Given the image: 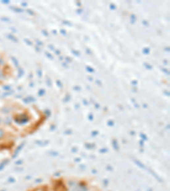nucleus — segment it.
Segmentation results:
<instances>
[{
  "instance_id": "obj_2",
  "label": "nucleus",
  "mask_w": 170,
  "mask_h": 191,
  "mask_svg": "<svg viewBox=\"0 0 170 191\" xmlns=\"http://www.w3.org/2000/svg\"><path fill=\"white\" fill-rule=\"evenodd\" d=\"M2 122H3V119H2V117L0 116V126H1V124H2Z\"/></svg>"
},
{
  "instance_id": "obj_1",
  "label": "nucleus",
  "mask_w": 170,
  "mask_h": 191,
  "mask_svg": "<svg viewBox=\"0 0 170 191\" xmlns=\"http://www.w3.org/2000/svg\"><path fill=\"white\" fill-rule=\"evenodd\" d=\"M4 136H5V131H4V129L0 128V140L4 139Z\"/></svg>"
}]
</instances>
